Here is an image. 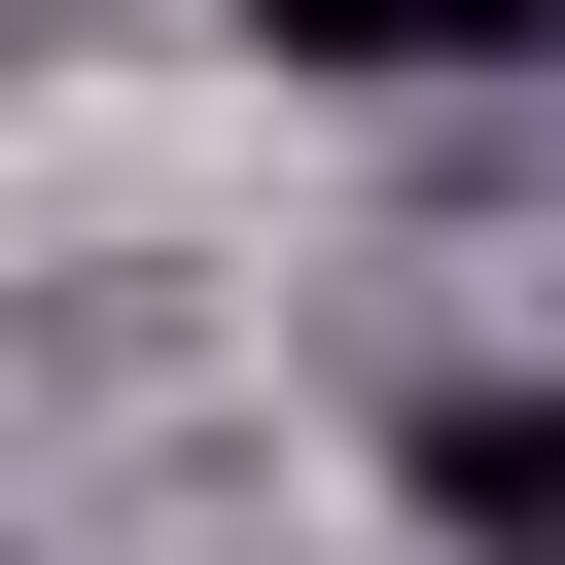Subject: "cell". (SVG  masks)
<instances>
[{
  "instance_id": "obj_1",
  "label": "cell",
  "mask_w": 565,
  "mask_h": 565,
  "mask_svg": "<svg viewBox=\"0 0 565 565\" xmlns=\"http://www.w3.org/2000/svg\"><path fill=\"white\" fill-rule=\"evenodd\" d=\"M247 35H282V71H494L530 0H247Z\"/></svg>"
}]
</instances>
